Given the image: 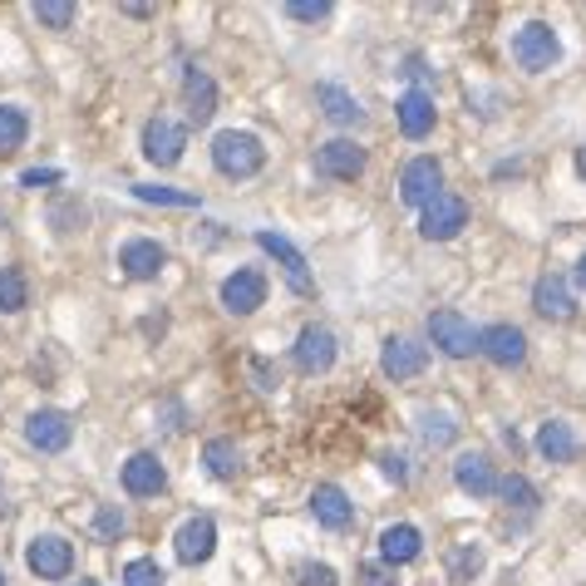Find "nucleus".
Listing matches in <instances>:
<instances>
[{
	"label": "nucleus",
	"instance_id": "1",
	"mask_svg": "<svg viewBox=\"0 0 586 586\" xmlns=\"http://www.w3.org/2000/svg\"><path fill=\"white\" fill-rule=\"evenodd\" d=\"M212 163L222 178H251V172H261V163H267V148H261L257 133L227 129L212 138Z\"/></svg>",
	"mask_w": 586,
	"mask_h": 586
},
{
	"label": "nucleus",
	"instance_id": "2",
	"mask_svg": "<svg viewBox=\"0 0 586 586\" xmlns=\"http://www.w3.org/2000/svg\"><path fill=\"white\" fill-rule=\"evenodd\" d=\"M513 60L523 64L527 75H543V69H552V64L562 60L557 30H552L547 20H527V26L513 34Z\"/></svg>",
	"mask_w": 586,
	"mask_h": 586
},
{
	"label": "nucleus",
	"instance_id": "3",
	"mask_svg": "<svg viewBox=\"0 0 586 586\" xmlns=\"http://www.w3.org/2000/svg\"><path fill=\"white\" fill-rule=\"evenodd\" d=\"M439 182H444V168L439 158H409L405 172H399V198H405L409 207H429L434 198H439Z\"/></svg>",
	"mask_w": 586,
	"mask_h": 586
},
{
	"label": "nucleus",
	"instance_id": "4",
	"mask_svg": "<svg viewBox=\"0 0 586 586\" xmlns=\"http://www.w3.org/2000/svg\"><path fill=\"white\" fill-rule=\"evenodd\" d=\"M316 172H320V178L355 182L365 172V148L355 143V138H330V143L316 148Z\"/></svg>",
	"mask_w": 586,
	"mask_h": 586
},
{
	"label": "nucleus",
	"instance_id": "5",
	"mask_svg": "<svg viewBox=\"0 0 586 586\" xmlns=\"http://www.w3.org/2000/svg\"><path fill=\"white\" fill-rule=\"evenodd\" d=\"M429 340L439 345L444 355H454V360H464V355L478 350V330L468 326L458 310H434L429 316Z\"/></svg>",
	"mask_w": 586,
	"mask_h": 586
},
{
	"label": "nucleus",
	"instance_id": "6",
	"mask_svg": "<svg viewBox=\"0 0 586 586\" xmlns=\"http://www.w3.org/2000/svg\"><path fill=\"white\" fill-rule=\"evenodd\" d=\"M26 567L40 582H64L69 567H75V547H69L64 537H34L26 547Z\"/></svg>",
	"mask_w": 586,
	"mask_h": 586
},
{
	"label": "nucleus",
	"instance_id": "7",
	"mask_svg": "<svg viewBox=\"0 0 586 586\" xmlns=\"http://www.w3.org/2000/svg\"><path fill=\"white\" fill-rule=\"evenodd\" d=\"M182 148H188V129L172 119H148L143 123V158L158 168H172L182 158Z\"/></svg>",
	"mask_w": 586,
	"mask_h": 586
},
{
	"label": "nucleus",
	"instance_id": "8",
	"mask_svg": "<svg viewBox=\"0 0 586 586\" xmlns=\"http://www.w3.org/2000/svg\"><path fill=\"white\" fill-rule=\"evenodd\" d=\"M464 222H468V202H464V198H454V192H439V198L424 207L419 232L429 237V241H448V237L464 232Z\"/></svg>",
	"mask_w": 586,
	"mask_h": 586
},
{
	"label": "nucleus",
	"instance_id": "9",
	"mask_svg": "<svg viewBox=\"0 0 586 586\" xmlns=\"http://www.w3.org/2000/svg\"><path fill=\"white\" fill-rule=\"evenodd\" d=\"M424 365H429V345H419L409 336H389L385 350H379V370L389 379H414V375H424Z\"/></svg>",
	"mask_w": 586,
	"mask_h": 586
},
{
	"label": "nucleus",
	"instance_id": "10",
	"mask_svg": "<svg viewBox=\"0 0 586 586\" xmlns=\"http://www.w3.org/2000/svg\"><path fill=\"white\" fill-rule=\"evenodd\" d=\"M222 306L232 310V316H251L257 306H267V276L251 271V267L232 271V276L222 281Z\"/></svg>",
	"mask_w": 586,
	"mask_h": 586
},
{
	"label": "nucleus",
	"instance_id": "11",
	"mask_svg": "<svg viewBox=\"0 0 586 586\" xmlns=\"http://www.w3.org/2000/svg\"><path fill=\"white\" fill-rule=\"evenodd\" d=\"M26 439L40 448V454H64L69 439H75V424H69L60 409H34L26 419Z\"/></svg>",
	"mask_w": 586,
	"mask_h": 586
},
{
	"label": "nucleus",
	"instance_id": "12",
	"mask_svg": "<svg viewBox=\"0 0 586 586\" xmlns=\"http://www.w3.org/2000/svg\"><path fill=\"white\" fill-rule=\"evenodd\" d=\"M257 247L267 251V257H276V267L286 271V281H291V291L296 296H310L316 286H310V271H306V257L291 247L281 232H257Z\"/></svg>",
	"mask_w": 586,
	"mask_h": 586
},
{
	"label": "nucleus",
	"instance_id": "13",
	"mask_svg": "<svg viewBox=\"0 0 586 586\" xmlns=\"http://www.w3.org/2000/svg\"><path fill=\"white\" fill-rule=\"evenodd\" d=\"M296 370L301 375H326L330 365H336V336H330L326 326H306L301 340H296Z\"/></svg>",
	"mask_w": 586,
	"mask_h": 586
},
{
	"label": "nucleus",
	"instance_id": "14",
	"mask_svg": "<svg viewBox=\"0 0 586 586\" xmlns=\"http://www.w3.org/2000/svg\"><path fill=\"white\" fill-rule=\"evenodd\" d=\"M478 350L488 355L493 365L513 370V365L527 360V336L517 326H488V330H478Z\"/></svg>",
	"mask_w": 586,
	"mask_h": 586
},
{
	"label": "nucleus",
	"instance_id": "15",
	"mask_svg": "<svg viewBox=\"0 0 586 586\" xmlns=\"http://www.w3.org/2000/svg\"><path fill=\"white\" fill-rule=\"evenodd\" d=\"M168 488V468L158 464V454H133L123 464V493L129 498H158Z\"/></svg>",
	"mask_w": 586,
	"mask_h": 586
},
{
	"label": "nucleus",
	"instance_id": "16",
	"mask_svg": "<svg viewBox=\"0 0 586 586\" xmlns=\"http://www.w3.org/2000/svg\"><path fill=\"white\" fill-rule=\"evenodd\" d=\"M172 547H178V562L198 567V562H207L217 552V523L212 517H188L178 527V537H172Z\"/></svg>",
	"mask_w": 586,
	"mask_h": 586
},
{
	"label": "nucleus",
	"instance_id": "17",
	"mask_svg": "<svg viewBox=\"0 0 586 586\" xmlns=\"http://www.w3.org/2000/svg\"><path fill=\"white\" fill-rule=\"evenodd\" d=\"M119 267H123L129 281H153V276L168 267V251L158 247V241H148V237H133V241H123Z\"/></svg>",
	"mask_w": 586,
	"mask_h": 586
},
{
	"label": "nucleus",
	"instance_id": "18",
	"mask_svg": "<svg viewBox=\"0 0 586 586\" xmlns=\"http://www.w3.org/2000/svg\"><path fill=\"white\" fill-rule=\"evenodd\" d=\"M310 513H316V523H320V527L340 533V527H350L355 503L345 498V488H336V483H316V493H310Z\"/></svg>",
	"mask_w": 586,
	"mask_h": 586
},
{
	"label": "nucleus",
	"instance_id": "19",
	"mask_svg": "<svg viewBox=\"0 0 586 586\" xmlns=\"http://www.w3.org/2000/svg\"><path fill=\"white\" fill-rule=\"evenodd\" d=\"M182 99H188V119L192 123H207L217 113V85L212 75L198 64H188V75H182Z\"/></svg>",
	"mask_w": 586,
	"mask_h": 586
},
{
	"label": "nucleus",
	"instance_id": "20",
	"mask_svg": "<svg viewBox=\"0 0 586 586\" xmlns=\"http://www.w3.org/2000/svg\"><path fill=\"white\" fill-rule=\"evenodd\" d=\"M537 454H543L547 464H572V458L582 454V439L572 434L567 419H547L543 429H537Z\"/></svg>",
	"mask_w": 586,
	"mask_h": 586
},
{
	"label": "nucleus",
	"instance_id": "21",
	"mask_svg": "<svg viewBox=\"0 0 586 586\" xmlns=\"http://www.w3.org/2000/svg\"><path fill=\"white\" fill-rule=\"evenodd\" d=\"M533 306H537V316H547V320H572V291H567V281L562 276H537V286H533Z\"/></svg>",
	"mask_w": 586,
	"mask_h": 586
},
{
	"label": "nucleus",
	"instance_id": "22",
	"mask_svg": "<svg viewBox=\"0 0 586 586\" xmlns=\"http://www.w3.org/2000/svg\"><path fill=\"white\" fill-rule=\"evenodd\" d=\"M424 552V537H419V527H409V523H395V527H385L379 533V557L389 562V567H405V562H414Z\"/></svg>",
	"mask_w": 586,
	"mask_h": 586
},
{
	"label": "nucleus",
	"instance_id": "23",
	"mask_svg": "<svg viewBox=\"0 0 586 586\" xmlns=\"http://www.w3.org/2000/svg\"><path fill=\"white\" fill-rule=\"evenodd\" d=\"M454 478L464 493H474V498H488V493H498V474H493V464L483 454H464L454 464Z\"/></svg>",
	"mask_w": 586,
	"mask_h": 586
},
{
	"label": "nucleus",
	"instance_id": "24",
	"mask_svg": "<svg viewBox=\"0 0 586 586\" xmlns=\"http://www.w3.org/2000/svg\"><path fill=\"white\" fill-rule=\"evenodd\" d=\"M316 103L326 109L330 123H340V129H355V123H365V109L355 103V95H345L340 85H316Z\"/></svg>",
	"mask_w": 586,
	"mask_h": 586
},
{
	"label": "nucleus",
	"instance_id": "25",
	"mask_svg": "<svg viewBox=\"0 0 586 586\" xmlns=\"http://www.w3.org/2000/svg\"><path fill=\"white\" fill-rule=\"evenodd\" d=\"M399 129H405V138H424L434 129V99L424 95V89H409L405 99H399Z\"/></svg>",
	"mask_w": 586,
	"mask_h": 586
},
{
	"label": "nucleus",
	"instance_id": "26",
	"mask_svg": "<svg viewBox=\"0 0 586 586\" xmlns=\"http://www.w3.org/2000/svg\"><path fill=\"white\" fill-rule=\"evenodd\" d=\"M202 464H207V474H212V478H237L241 448L232 439H207L202 444Z\"/></svg>",
	"mask_w": 586,
	"mask_h": 586
},
{
	"label": "nucleus",
	"instance_id": "27",
	"mask_svg": "<svg viewBox=\"0 0 586 586\" xmlns=\"http://www.w3.org/2000/svg\"><path fill=\"white\" fill-rule=\"evenodd\" d=\"M483 572V547L478 543H458L448 552V582L454 586H468Z\"/></svg>",
	"mask_w": 586,
	"mask_h": 586
},
{
	"label": "nucleus",
	"instance_id": "28",
	"mask_svg": "<svg viewBox=\"0 0 586 586\" xmlns=\"http://www.w3.org/2000/svg\"><path fill=\"white\" fill-rule=\"evenodd\" d=\"M30 306V286H26V271L20 267H0V310L16 316V310Z\"/></svg>",
	"mask_w": 586,
	"mask_h": 586
},
{
	"label": "nucleus",
	"instance_id": "29",
	"mask_svg": "<svg viewBox=\"0 0 586 586\" xmlns=\"http://www.w3.org/2000/svg\"><path fill=\"white\" fill-rule=\"evenodd\" d=\"M133 198L138 202H153V207H198V192H182V188H163V182H133Z\"/></svg>",
	"mask_w": 586,
	"mask_h": 586
},
{
	"label": "nucleus",
	"instance_id": "30",
	"mask_svg": "<svg viewBox=\"0 0 586 586\" xmlns=\"http://www.w3.org/2000/svg\"><path fill=\"white\" fill-rule=\"evenodd\" d=\"M26 133H30L26 109H10V103H0V153H16V148L26 143Z\"/></svg>",
	"mask_w": 586,
	"mask_h": 586
},
{
	"label": "nucleus",
	"instance_id": "31",
	"mask_svg": "<svg viewBox=\"0 0 586 586\" xmlns=\"http://www.w3.org/2000/svg\"><path fill=\"white\" fill-rule=\"evenodd\" d=\"M419 434L429 448H448L458 439V424L448 419V414H419Z\"/></svg>",
	"mask_w": 586,
	"mask_h": 586
},
{
	"label": "nucleus",
	"instance_id": "32",
	"mask_svg": "<svg viewBox=\"0 0 586 586\" xmlns=\"http://www.w3.org/2000/svg\"><path fill=\"white\" fill-rule=\"evenodd\" d=\"M34 20L50 30H69L75 26V0H40V6H34Z\"/></svg>",
	"mask_w": 586,
	"mask_h": 586
},
{
	"label": "nucleus",
	"instance_id": "33",
	"mask_svg": "<svg viewBox=\"0 0 586 586\" xmlns=\"http://www.w3.org/2000/svg\"><path fill=\"white\" fill-rule=\"evenodd\" d=\"M50 227L54 232H79V227H85V202L79 198H60L50 207Z\"/></svg>",
	"mask_w": 586,
	"mask_h": 586
},
{
	"label": "nucleus",
	"instance_id": "34",
	"mask_svg": "<svg viewBox=\"0 0 586 586\" xmlns=\"http://www.w3.org/2000/svg\"><path fill=\"white\" fill-rule=\"evenodd\" d=\"M498 493L513 503V508H537V503H543V498H537V488H533V483H527L523 474H508V478L498 483Z\"/></svg>",
	"mask_w": 586,
	"mask_h": 586
},
{
	"label": "nucleus",
	"instance_id": "35",
	"mask_svg": "<svg viewBox=\"0 0 586 586\" xmlns=\"http://www.w3.org/2000/svg\"><path fill=\"white\" fill-rule=\"evenodd\" d=\"M123 586H168V577H163V567H158V562L138 557V562L123 567Z\"/></svg>",
	"mask_w": 586,
	"mask_h": 586
},
{
	"label": "nucleus",
	"instance_id": "36",
	"mask_svg": "<svg viewBox=\"0 0 586 586\" xmlns=\"http://www.w3.org/2000/svg\"><path fill=\"white\" fill-rule=\"evenodd\" d=\"M123 527H129V517H123L119 508H99V513H95V533H99V543H119Z\"/></svg>",
	"mask_w": 586,
	"mask_h": 586
},
{
	"label": "nucleus",
	"instance_id": "37",
	"mask_svg": "<svg viewBox=\"0 0 586 586\" xmlns=\"http://www.w3.org/2000/svg\"><path fill=\"white\" fill-rule=\"evenodd\" d=\"M296 586H340V577L326 562H301V567H296Z\"/></svg>",
	"mask_w": 586,
	"mask_h": 586
},
{
	"label": "nucleus",
	"instance_id": "38",
	"mask_svg": "<svg viewBox=\"0 0 586 586\" xmlns=\"http://www.w3.org/2000/svg\"><path fill=\"white\" fill-rule=\"evenodd\" d=\"M286 16H291V20H306V26H316V20L330 16V0H291V6H286Z\"/></svg>",
	"mask_w": 586,
	"mask_h": 586
},
{
	"label": "nucleus",
	"instance_id": "39",
	"mask_svg": "<svg viewBox=\"0 0 586 586\" xmlns=\"http://www.w3.org/2000/svg\"><path fill=\"white\" fill-rule=\"evenodd\" d=\"M360 586H395V567H379V562H365V567H360Z\"/></svg>",
	"mask_w": 586,
	"mask_h": 586
},
{
	"label": "nucleus",
	"instance_id": "40",
	"mask_svg": "<svg viewBox=\"0 0 586 586\" xmlns=\"http://www.w3.org/2000/svg\"><path fill=\"white\" fill-rule=\"evenodd\" d=\"M50 182H60V168H26L20 172V188H50Z\"/></svg>",
	"mask_w": 586,
	"mask_h": 586
},
{
	"label": "nucleus",
	"instance_id": "41",
	"mask_svg": "<svg viewBox=\"0 0 586 586\" xmlns=\"http://www.w3.org/2000/svg\"><path fill=\"white\" fill-rule=\"evenodd\" d=\"M379 468H385V478H395V483L409 478V468H405V458H399V454H385V458H379Z\"/></svg>",
	"mask_w": 586,
	"mask_h": 586
},
{
	"label": "nucleus",
	"instance_id": "42",
	"mask_svg": "<svg viewBox=\"0 0 586 586\" xmlns=\"http://www.w3.org/2000/svg\"><path fill=\"white\" fill-rule=\"evenodd\" d=\"M577 286H582V291H586V257L577 261Z\"/></svg>",
	"mask_w": 586,
	"mask_h": 586
},
{
	"label": "nucleus",
	"instance_id": "43",
	"mask_svg": "<svg viewBox=\"0 0 586 586\" xmlns=\"http://www.w3.org/2000/svg\"><path fill=\"white\" fill-rule=\"evenodd\" d=\"M577 172L586 178V148H577Z\"/></svg>",
	"mask_w": 586,
	"mask_h": 586
},
{
	"label": "nucleus",
	"instance_id": "44",
	"mask_svg": "<svg viewBox=\"0 0 586 586\" xmlns=\"http://www.w3.org/2000/svg\"><path fill=\"white\" fill-rule=\"evenodd\" d=\"M79 586H99V582H79Z\"/></svg>",
	"mask_w": 586,
	"mask_h": 586
},
{
	"label": "nucleus",
	"instance_id": "45",
	"mask_svg": "<svg viewBox=\"0 0 586 586\" xmlns=\"http://www.w3.org/2000/svg\"><path fill=\"white\" fill-rule=\"evenodd\" d=\"M0 586H6V572H0Z\"/></svg>",
	"mask_w": 586,
	"mask_h": 586
}]
</instances>
